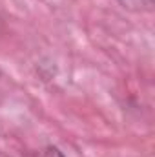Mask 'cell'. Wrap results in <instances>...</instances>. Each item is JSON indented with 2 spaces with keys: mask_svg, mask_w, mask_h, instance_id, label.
Returning <instances> with one entry per match:
<instances>
[{
  "mask_svg": "<svg viewBox=\"0 0 155 157\" xmlns=\"http://www.w3.org/2000/svg\"><path fill=\"white\" fill-rule=\"evenodd\" d=\"M39 157H64V154H62L57 146H47V148H44V150L40 152Z\"/></svg>",
  "mask_w": 155,
  "mask_h": 157,
  "instance_id": "cell-1",
  "label": "cell"
}]
</instances>
